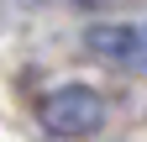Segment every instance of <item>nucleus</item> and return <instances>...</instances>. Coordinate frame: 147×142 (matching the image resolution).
<instances>
[{"label": "nucleus", "instance_id": "obj_1", "mask_svg": "<svg viewBox=\"0 0 147 142\" xmlns=\"http://www.w3.org/2000/svg\"><path fill=\"white\" fill-rule=\"evenodd\" d=\"M100 121H105V100L84 84H63L42 100V126L53 137H89Z\"/></svg>", "mask_w": 147, "mask_h": 142}, {"label": "nucleus", "instance_id": "obj_2", "mask_svg": "<svg viewBox=\"0 0 147 142\" xmlns=\"http://www.w3.org/2000/svg\"><path fill=\"white\" fill-rule=\"evenodd\" d=\"M89 47L95 58L105 63H121V68H147V26H95L89 32Z\"/></svg>", "mask_w": 147, "mask_h": 142}, {"label": "nucleus", "instance_id": "obj_3", "mask_svg": "<svg viewBox=\"0 0 147 142\" xmlns=\"http://www.w3.org/2000/svg\"><path fill=\"white\" fill-rule=\"evenodd\" d=\"M79 5H105V0H79Z\"/></svg>", "mask_w": 147, "mask_h": 142}]
</instances>
